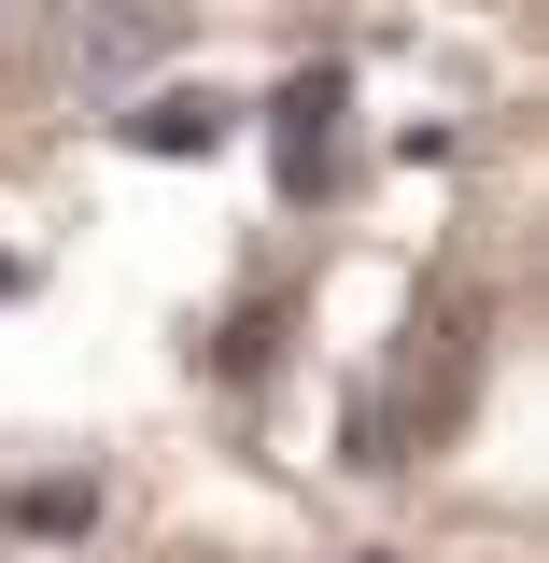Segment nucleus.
Masks as SVG:
<instances>
[{"mask_svg": "<svg viewBox=\"0 0 549 563\" xmlns=\"http://www.w3.org/2000/svg\"><path fill=\"white\" fill-rule=\"evenodd\" d=\"M339 99H352V85H339L325 57H310V70H296V85L268 99V155H282V198H325V169H339Z\"/></svg>", "mask_w": 549, "mask_h": 563, "instance_id": "obj_1", "label": "nucleus"}, {"mask_svg": "<svg viewBox=\"0 0 549 563\" xmlns=\"http://www.w3.org/2000/svg\"><path fill=\"white\" fill-rule=\"evenodd\" d=\"M113 141H128V155H211V141H226V99L155 85V99H128V113H113Z\"/></svg>", "mask_w": 549, "mask_h": 563, "instance_id": "obj_2", "label": "nucleus"}, {"mask_svg": "<svg viewBox=\"0 0 549 563\" xmlns=\"http://www.w3.org/2000/svg\"><path fill=\"white\" fill-rule=\"evenodd\" d=\"M155 43H184L169 0H99V14H85V70H128V57H155Z\"/></svg>", "mask_w": 549, "mask_h": 563, "instance_id": "obj_3", "label": "nucleus"}, {"mask_svg": "<svg viewBox=\"0 0 549 563\" xmlns=\"http://www.w3.org/2000/svg\"><path fill=\"white\" fill-rule=\"evenodd\" d=\"M85 507H99L85 479H43V493L14 479V493H0V521H14V536H85Z\"/></svg>", "mask_w": 549, "mask_h": 563, "instance_id": "obj_4", "label": "nucleus"}, {"mask_svg": "<svg viewBox=\"0 0 549 563\" xmlns=\"http://www.w3.org/2000/svg\"><path fill=\"white\" fill-rule=\"evenodd\" d=\"M0 296H29V254H0Z\"/></svg>", "mask_w": 549, "mask_h": 563, "instance_id": "obj_5", "label": "nucleus"}, {"mask_svg": "<svg viewBox=\"0 0 549 563\" xmlns=\"http://www.w3.org/2000/svg\"><path fill=\"white\" fill-rule=\"evenodd\" d=\"M366 563H395V550H366Z\"/></svg>", "mask_w": 549, "mask_h": 563, "instance_id": "obj_6", "label": "nucleus"}]
</instances>
